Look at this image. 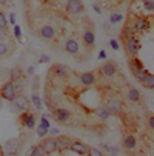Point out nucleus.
Returning <instances> with one entry per match:
<instances>
[{
    "instance_id": "obj_1",
    "label": "nucleus",
    "mask_w": 154,
    "mask_h": 156,
    "mask_svg": "<svg viewBox=\"0 0 154 156\" xmlns=\"http://www.w3.org/2000/svg\"><path fill=\"white\" fill-rule=\"evenodd\" d=\"M20 148H22V139L20 138L9 139L2 147V156H17Z\"/></svg>"
},
{
    "instance_id": "obj_2",
    "label": "nucleus",
    "mask_w": 154,
    "mask_h": 156,
    "mask_svg": "<svg viewBox=\"0 0 154 156\" xmlns=\"http://www.w3.org/2000/svg\"><path fill=\"white\" fill-rule=\"evenodd\" d=\"M17 90H15V87H14V82L9 80V82H5L2 85V88H0V98H2L3 101H9L12 102L17 96Z\"/></svg>"
},
{
    "instance_id": "obj_3",
    "label": "nucleus",
    "mask_w": 154,
    "mask_h": 156,
    "mask_svg": "<svg viewBox=\"0 0 154 156\" xmlns=\"http://www.w3.org/2000/svg\"><path fill=\"white\" fill-rule=\"evenodd\" d=\"M125 48L131 57H136L139 54V51L142 50V42L137 37H129L125 40Z\"/></svg>"
},
{
    "instance_id": "obj_4",
    "label": "nucleus",
    "mask_w": 154,
    "mask_h": 156,
    "mask_svg": "<svg viewBox=\"0 0 154 156\" xmlns=\"http://www.w3.org/2000/svg\"><path fill=\"white\" fill-rule=\"evenodd\" d=\"M29 99L25 96V94H17L15 99L12 101V107L14 110L20 111V113H23V111H28L29 110Z\"/></svg>"
},
{
    "instance_id": "obj_5",
    "label": "nucleus",
    "mask_w": 154,
    "mask_h": 156,
    "mask_svg": "<svg viewBox=\"0 0 154 156\" xmlns=\"http://www.w3.org/2000/svg\"><path fill=\"white\" fill-rule=\"evenodd\" d=\"M149 20L146 19V17H137L136 20H134V25H133V30H134V33H139V34H143V33H146L148 30H149Z\"/></svg>"
},
{
    "instance_id": "obj_6",
    "label": "nucleus",
    "mask_w": 154,
    "mask_h": 156,
    "mask_svg": "<svg viewBox=\"0 0 154 156\" xmlns=\"http://www.w3.org/2000/svg\"><path fill=\"white\" fill-rule=\"evenodd\" d=\"M116 71H117V65L113 60H108L100 66V74L105 77H113L116 74Z\"/></svg>"
},
{
    "instance_id": "obj_7",
    "label": "nucleus",
    "mask_w": 154,
    "mask_h": 156,
    "mask_svg": "<svg viewBox=\"0 0 154 156\" xmlns=\"http://www.w3.org/2000/svg\"><path fill=\"white\" fill-rule=\"evenodd\" d=\"M83 3H82V0H68L67 2V12L68 14H73V16H76V14H80L82 11H83Z\"/></svg>"
},
{
    "instance_id": "obj_8",
    "label": "nucleus",
    "mask_w": 154,
    "mask_h": 156,
    "mask_svg": "<svg viewBox=\"0 0 154 156\" xmlns=\"http://www.w3.org/2000/svg\"><path fill=\"white\" fill-rule=\"evenodd\" d=\"M105 108L109 111V115H119L122 111V104L117 99H109V101H106Z\"/></svg>"
},
{
    "instance_id": "obj_9",
    "label": "nucleus",
    "mask_w": 154,
    "mask_h": 156,
    "mask_svg": "<svg viewBox=\"0 0 154 156\" xmlns=\"http://www.w3.org/2000/svg\"><path fill=\"white\" fill-rule=\"evenodd\" d=\"M20 122L23 124L26 128H36V118L33 113H29V111H23L20 116Z\"/></svg>"
},
{
    "instance_id": "obj_10",
    "label": "nucleus",
    "mask_w": 154,
    "mask_h": 156,
    "mask_svg": "<svg viewBox=\"0 0 154 156\" xmlns=\"http://www.w3.org/2000/svg\"><path fill=\"white\" fill-rule=\"evenodd\" d=\"M40 145H42V148H43V151H45L46 154H50V153H54V151L57 150V144H56V138H46V139H43Z\"/></svg>"
},
{
    "instance_id": "obj_11",
    "label": "nucleus",
    "mask_w": 154,
    "mask_h": 156,
    "mask_svg": "<svg viewBox=\"0 0 154 156\" xmlns=\"http://www.w3.org/2000/svg\"><path fill=\"white\" fill-rule=\"evenodd\" d=\"M88 147L86 144H83L82 141H73L71 142V145H70V150H73L74 153H77V154H80V156H83V154H86L88 153Z\"/></svg>"
},
{
    "instance_id": "obj_12",
    "label": "nucleus",
    "mask_w": 154,
    "mask_h": 156,
    "mask_svg": "<svg viewBox=\"0 0 154 156\" xmlns=\"http://www.w3.org/2000/svg\"><path fill=\"white\" fill-rule=\"evenodd\" d=\"M53 74H56L57 77H67L68 74H70V68L67 65H63V63H56L54 66H53Z\"/></svg>"
},
{
    "instance_id": "obj_13",
    "label": "nucleus",
    "mask_w": 154,
    "mask_h": 156,
    "mask_svg": "<svg viewBox=\"0 0 154 156\" xmlns=\"http://www.w3.org/2000/svg\"><path fill=\"white\" fill-rule=\"evenodd\" d=\"M80 82H82V85H85V87H91V85L96 83V74H94L93 71L82 73V74H80Z\"/></svg>"
},
{
    "instance_id": "obj_14",
    "label": "nucleus",
    "mask_w": 154,
    "mask_h": 156,
    "mask_svg": "<svg viewBox=\"0 0 154 156\" xmlns=\"http://www.w3.org/2000/svg\"><path fill=\"white\" fill-rule=\"evenodd\" d=\"M71 142H73V141H71L68 136H59V138H56V144H57V150H59V151L70 150Z\"/></svg>"
},
{
    "instance_id": "obj_15",
    "label": "nucleus",
    "mask_w": 154,
    "mask_h": 156,
    "mask_svg": "<svg viewBox=\"0 0 154 156\" xmlns=\"http://www.w3.org/2000/svg\"><path fill=\"white\" fill-rule=\"evenodd\" d=\"M143 68H145V66H143V62L140 59H137V57H131L129 59V70L133 71V74L142 71Z\"/></svg>"
},
{
    "instance_id": "obj_16",
    "label": "nucleus",
    "mask_w": 154,
    "mask_h": 156,
    "mask_svg": "<svg viewBox=\"0 0 154 156\" xmlns=\"http://www.w3.org/2000/svg\"><path fill=\"white\" fill-rule=\"evenodd\" d=\"M79 42L76 39H68L67 42H65V50H67L70 54H77L79 53Z\"/></svg>"
},
{
    "instance_id": "obj_17",
    "label": "nucleus",
    "mask_w": 154,
    "mask_h": 156,
    "mask_svg": "<svg viewBox=\"0 0 154 156\" xmlns=\"http://www.w3.org/2000/svg\"><path fill=\"white\" fill-rule=\"evenodd\" d=\"M54 118L60 122H67L70 119V111L65 108H56L54 110Z\"/></svg>"
},
{
    "instance_id": "obj_18",
    "label": "nucleus",
    "mask_w": 154,
    "mask_h": 156,
    "mask_svg": "<svg viewBox=\"0 0 154 156\" xmlns=\"http://www.w3.org/2000/svg\"><path fill=\"white\" fill-rule=\"evenodd\" d=\"M83 43L88 47V48H93L94 43H96V36L93 31H85L83 33Z\"/></svg>"
},
{
    "instance_id": "obj_19",
    "label": "nucleus",
    "mask_w": 154,
    "mask_h": 156,
    "mask_svg": "<svg viewBox=\"0 0 154 156\" xmlns=\"http://www.w3.org/2000/svg\"><path fill=\"white\" fill-rule=\"evenodd\" d=\"M40 36L43 39H53L56 36V30L53 27H50V25H45V27L40 28Z\"/></svg>"
},
{
    "instance_id": "obj_20",
    "label": "nucleus",
    "mask_w": 154,
    "mask_h": 156,
    "mask_svg": "<svg viewBox=\"0 0 154 156\" xmlns=\"http://www.w3.org/2000/svg\"><path fill=\"white\" fill-rule=\"evenodd\" d=\"M136 144H137V139H136L133 135L125 136V139H123V145H125L126 150H133V148L136 147Z\"/></svg>"
},
{
    "instance_id": "obj_21",
    "label": "nucleus",
    "mask_w": 154,
    "mask_h": 156,
    "mask_svg": "<svg viewBox=\"0 0 154 156\" xmlns=\"http://www.w3.org/2000/svg\"><path fill=\"white\" fill-rule=\"evenodd\" d=\"M94 115H96L99 119H102V121H106L109 116H111V115H109V111H108L105 107H99V108H96V110H94Z\"/></svg>"
},
{
    "instance_id": "obj_22",
    "label": "nucleus",
    "mask_w": 154,
    "mask_h": 156,
    "mask_svg": "<svg viewBox=\"0 0 154 156\" xmlns=\"http://www.w3.org/2000/svg\"><path fill=\"white\" fill-rule=\"evenodd\" d=\"M140 83H142V87L148 88V90H152V88H154V76L149 73V74H148V76H146V77L140 82Z\"/></svg>"
},
{
    "instance_id": "obj_23",
    "label": "nucleus",
    "mask_w": 154,
    "mask_h": 156,
    "mask_svg": "<svg viewBox=\"0 0 154 156\" xmlns=\"http://www.w3.org/2000/svg\"><path fill=\"white\" fill-rule=\"evenodd\" d=\"M126 98L129 101H133V102H137L140 99V93H139V90H136V88H129L128 93H126Z\"/></svg>"
},
{
    "instance_id": "obj_24",
    "label": "nucleus",
    "mask_w": 154,
    "mask_h": 156,
    "mask_svg": "<svg viewBox=\"0 0 154 156\" xmlns=\"http://www.w3.org/2000/svg\"><path fill=\"white\" fill-rule=\"evenodd\" d=\"M134 30H133V27L131 25H126V27H123V30H122V37L126 40V39H129V37H134Z\"/></svg>"
},
{
    "instance_id": "obj_25",
    "label": "nucleus",
    "mask_w": 154,
    "mask_h": 156,
    "mask_svg": "<svg viewBox=\"0 0 154 156\" xmlns=\"http://www.w3.org/2000/svg\"><path fill=\"white\" fill-rule=\"evenodd\" d=\"M29 156H45V151H43L42 145L39 144V145H34V147L31 148V151H29Z\"/></svg>"
},
{
    "instance_id": "obj_26",
    "label": "nucleus",
    "mask_w": 154,
    "mask_h": 156,
    "mask_svg": "<svg viewBox=\"0 0 154 156\" xmlns=\"http://www.w3.org/2000/svg\"><path fill=\"white\" fill-rule=\"evenodd\" d=\"M8 53H9V47L6 45V43L0 42V57H3V56H8Z\"/></svg>"
},
{
    "instance_id": "obj_27",
    "label": "nucleus",
    "mask_w": 154,
    "mask_h": 156,
    "mask_svg": "<svg viewBox=\"0 0 154 156\" xmlns=\"http://www.w3.org/2000/svg\"><path fill=\"white\" fill-rule=\"evenodd\" d=\"M8 27V19H6V14H3L0 11V30H3Z\"/></svg>"
},
{
    "instance_id": "obj_28",
    "label": "nucleus",
    "mask_w": 154,
    "mask_h": 156,
    "mask_svg": "<svg viewBox=\"0 0 154 156\" xmlns=\"http://www.w3.org/2000/svg\"><path fill=\"white\" fill-rule=\"evenodd\" d=\"M148 74H149V71H148V70H145V68H143V70H142V71H139V73H136V74H134V76H136V79H137V80H139V82H142V80H143V79H145V77H146V76H148Z\"/></svg>"
},
{
    "instance_id": "obj_29",
    "label": "nucleus",
    "mask_w": 154,
    "mask_h": 156,
    "mask_svg": "<svg viewBox=\"0 0 154 156\" xmlns=\"http://www.w3.org/2000/svg\"><path fill=\"white\" fill-rule=\"evenodd\" d=\"M88 156H103V153L100 151V150H97V148H88V153H86Z\"/></svg>"
},
{
    "instance_id": "obj_30",
    "label": "nucleus",
    "mask_w": 154,
    "mask_h": 156,
    "mask_svg": "<svg viewBox=\"0 0 154 156\" xmlns=\"http://www.w3.org/2000/svg\"><path fill=\"white\" fill-rule=\"evenodd\" d=\"M46 133H48V128H46V127H43L42 124H40V127H37V135H39L40 138L46 136Z\"/></svg>"
},
{
    "instance_id": "obj_31",
    "label": "nucleus",
    "mask_w": 154,
    "mask_h": 156,
    "mask_svg": "<svg viewBox=\"0 0 154 156\" xmlns=\"http://www.w3.org/2000/svg\"><path fill=\"white\" fill-rule=\"evenodd\" d=\"M143 5H145V9L154 11V0H143Z\"/></svg>"
},
{
    "instance_id": "obj_32",
    "label": "nucleus",
    "mask_w": 154,
    "mask_h": 156,
    "mask_svg": "<svg viewBox=\"0 0 154 156\" xmlns=\"http://www.w3.org/2000/svg\"><path fill=\"white\" fill-rule=\"evenodd\" d=\"M122 14H119V12H114L113 16H111V19H109V20H111V23H117V22H122Z\"/></svg>"
},
{
    "instance_id": "obj_33",
    "label": "nucleus",
    "mask_w": 154,
    "mask_h": 156,
    "mask_svg": "<svg viewBox=\"0 0 154 156\" xmlns=\"http://www.w3.org/2000/svg\"><path fill=\"white\" fill-rule=\"evenodd\" d=\"M33 102H34V105H36L37 108H40V107H42V104H40V98H39L37 94H34V96H33Z\"/></svg>"
},
{
    "instance_id": "obj_34",
    "label": "nucleus",
    "mask_w": 154,
    "mask_h": 156,
    "mask_svg": "<svg viewBox=\"0 0 154 156\" xmlns=\"http://www.w3.org/2000/svg\"><path fill=\"white\" fill-rule=\"evenodd\" d=\"M14 34H15V37L20 40L22 39V31H20V27H14Z\"/></svg>"
},
{
    "instance_id": "obj_35",
    "label": "nucleus",
    "mask_w": 154,
    "mask_h": 156,
    "mask_svg": "<svg viewBox=\"0 0 154 156\" xmlns=\"http://www.w3.org/2000/svg\"><path fill=\"white\" fill-rule=\"evenodd\" d=\"M109 43H111V47H113V50H119V43H117V40H109Z\"/></svg>"
},
{
    "instance_id": "obj_36",
    "label": "nucleus",
    "mask_w": 154,
    "mask_h": 156,
    "mask_svg": "<svg viewBox=\"0 0 154 156\" xmlns=\"http://www.w3.org/2000/svg\"><path fill=\"white\" fill-rule=\"evenodd\" d=\"M148 127H149V128H154V116H149V119H148Z\"/></svg>"
},
{
    "instance_id": "obj_37",
    "label": "nucleus",
    "mask_w": 154,
    "mask_h": 156,
    "mask_svg": "<svg viewBox=\"0 0 154 156\" xmlns=\"http://www.w3.org/2000/svg\"><path fill=\"white\" fill-rule=\"evenodd\" d=\"M42 125H43V127H46V128H50V122H48L45 118H42Z\"/></svg>"
},
{
    "instance_id": "obj_38",
    "label": "nucleus",
    "mask_w": 154,
    "mask_h": 156,
    "mask_svg": "<svg viewBox=\"0 0 154 156\" xmlns=\"http://www.w3.org/2000/svg\"><path fill=\"white\" fill-rule=\"evenodd\" d=\"M45 62H50V57L48 56H42L40 57V63H45Z\"/></svg>"
},
{
    "instance_id": "obj_39",
    "label": "nucleus",
    "mask_w": 154,
    "mask_h": 156,
    "mask_svg": "<svg viewBox=\"0 0 154 156\" xmlns=\"http://www.w3.org/2000/svg\"><path fill=\"white\" fill-rule=\"evenodd\" d=\"M99 57H100V59H105V57H106V53H105V50H103V51H100V56H99Z\"/></svg>"
},
{
    "instance_id": "obj_40",
    "label": "nucleus",
    "mask_w": 154,
    "mask_h": 156,
    "mask_svg": "<svg viewBox=\"0 0 154 156\" xmlns=\"http://www.w3.org/2000/svg\"><path fill=\"white\" fill-rule=\"evenodd\" d=\"M9 20L14 23V22H15V16H14V14H11V16H9Z\"/></svg>"
},
{
    "instance_id": "obj_41",
    "label": "nucleus",
    "mask_w": 154,
    "mask_h": 156,
    "mask_svg": "<svg viewBox=\"0 0 154 156\" xmlns=\"http://www.w3.org/2000/svg\"><path fill=\"white\" fill-rule=\"evenodd\" d=\"M2 102H3V99H2V98H0V110H2V108H3V104H2Z\"/></svg>"
},
{
    "instance_id": "obj_42",
    "label": "nucleus",
    "mask_w": 154,
    "mask_h": 156,
    "mask_svg": "<svg viewBox=\"0 0 154 156\" xmlns=\"http://www.w3.org/2000/svg\"><path fill=\"white\" fill-rule=\"evenodd\" d=\"M6 2V0H0V3H5Z\"/></svg>"
},
{
    "instance_id": "obj_43",
    "label": "nucleus",
    "mask_w": 154,
    "mask_h": 156,
    "mask_svg": "<svg viewBox=\"0 0 154 156\" xmlns=\"http://www.w3.org/2000/svg\"><path fill=\"white\" fill-rule=\"evenodd\" d=\"M0 156H2V147H0Z\"/></svg>"
},
{
    "instance_id": "obj_44",
    "label": "nucleus",
    "mask_w": 154,
    "mask_h": 156,
    "mask_svg": "<svg viewBox=\"0 0 154 156\" xmlns=\"http://www.w3.org/2000/svg\"><path fill=\"white\" fill-rule=\"evenodd\" d=\"M45 156H54V154H51V153H50V154H45Z\"/></svg>"
}]
</instances>
